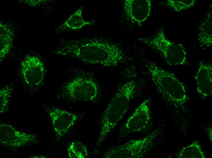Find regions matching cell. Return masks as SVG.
Instances as JSON below:
<instances>
[{
  "label": "cell",
  "instance_id": "1",
  "mask_svg": "<svg viewBox=\"0 0 212 158\" xmlns=\"http://www.w3.org/2000/svg\"><path fill=\"white\" fill-rule=\"evenodd\" d=\"M56 54L76 59L86 63L115 67L129 58L123 50L109 41L85 38L66 40L55 51Z\"/></svg>",
  "mask_w": 212,
  "mask_h": 158
},
{
  "label": "cell",
  "instance_id": "2",
  "mask_svg": "<svg viewBox=\"0 0 212 158\" xmlns=\"http://www.w3.org/2000/svg\"><path fill=\"white\" fill-rule=\"evenodd\" d=\"M157 90L165 102L177 110L187 111L188 97L185 84L173 74L151 61L145 64Z\"/></svg>",
  "mask_w": 212,
  "mask_h": 158
},
{
  "label": "cell",
  "instance_id": "3",
  "mask_svg": "<svg viewBox=\"0 0 212 158\" xmlns=\"http://www.w3.org/2000/svg\"><path fill=\"white\" fill-rule=\"evenodd\" d=\"M137 88L135 81H131L124 83L117 90L103 115L94 153L98 152L106 137L126 112L131 101L136 96Z\"/></svg>",
  "mask_w": 212,
  "mask_h": 158
},
{
  "label": "cell",
  "instance_id": "4",
  "mask_svg": "<svg viewBox=\"0 0 212 158\" xmlns=\"http://www.w3.org/2000/svg\"><path fill=\"white\" fill-rule=\"evenodd\" d=\"M142 43L159 52L171 66L183 65L186 62V53L182 44L172 41L166 37L164 27L147 37L139 38Z\"/></svg>",
  "mask_w": 212,
  "mask_h": 158
},
{
  "label": "cell",
  "instance_id": "5",
  "mask_svg": "<svg viewBox=\"0 0 212 158\" xmlns=\"http://www.w3.org/2000/svg\"><path fill=\"white\" fill-rule=\"evenodd\" d=\"M162 129L159 128L147 136L112 147L106 151L105 158H140L144 157L158 142Z\"/></svg>",
  "mask_w": 212,
  "mask_h": 158
},
{
  "label": "cell",
  "instance_id": "6",
  "mask_svg": "<svg viewBox=\"0 0 212 158\" xmlns=\"http://www.w3.org/2000/svg\"><path fill=\"white\" fill-rule=\"evenodd\" d=\"M71 99L77 101H92L97 96L98 87L93 80L77 77L68 82L65 87Z\"/></svg>",
  "mask_w": 212,
  "mask_h": 158
},
{
  "label": "cell",
  "instance_id": "7",
  "mask_svg": "<svg viewBox=\"0 0 212 158\" xmlns=\"http://www.w3.org/2000/svg\"><path fill=\"white\" fill-rule=\"evenodd\" d=\"M149 103L150 100L146 99L136 108L121 129L119 137L125 138L146 128L151 120Z\"/></svg>",
  "mask_w": 212,
  "mask_h": 158
},
{
  "label": "cell",
  "instance_id": "8",
  "mask_svg": "<svg viewBox=\"0 0 212 158\" xmlns=\"http://www.w3.org/2000/svg\"><path fill=\"white\" fill-rule=\"evenodd\" d=\"M37 136L17 130L8 123L0 125V143L2 145L19 147L37 141Z\"/></svg>",
  "mask_w": 212,
  "mask_h": 158
},
{
  "label": "cell",
  "instance_id": "9",
  "mask_svg": "<svg viewBox=\"0 0 212 158\" xmlns=\"http://www.w3.org/2000/svg\"><path fill=\"white\" fill-rule=\"evenodd\" d=\"M21 73L25 83L30 86L37 87L42 83L44 77V64L38 57L28 56L21 62Z\"/></svg>",
  "mask_w": 212,
  "mask_h": 158
},
{
  "label": "cell",
  "instance_id": "10",
  "mask_svg": "<svg viewBox=\"0 0 212 158\" xmlns=\"http://www.w3.org/2000/svg\"><path fill=\"white\" fill-rule=\"evenodd\" d=\"M122 8L126 18L134 25L140 26L150 15L151 2L150 0H125Z\"/></svg>",
  "mask_w": 212,
  "mask_h": 158
},
{
  "label": "cell",
  "instance_id": "11",
  "mask_svg": "<svg viewBox=\"0 0 212 158\" xmlns=\"http://www.w3.org/2000/svg\"><path fill=\"white\" fill-rule=\"evenodd\" d=\"M48 115L56 136L58 138L66 133L77 118L75 114L58 108L50 109Z\"/></svg>",
  "mask_w": 212,
  "mask_h": 158
},
{
  "label": "cell",
  "instance_id": "12",
  "mask_svg": "<svg viewBox=\"0 0 212 158\" xmlns=\"http://www.w3.org/2000/svg\"><path fill=\"white\" fill-rule=\"evenodd\" d=\"M196 90L201 98L205 99L212 93V66L200 61L195 77Z\"/></svg>",
  "mask_w": 212,
  "mask_h": 158
},
{
  "label": "cell",
  "instance_id": "13",
  "mask_svg": "<svg viewBox=\"0 0 212 158\" xmlns=\"http://www.w3.org/2000/svg\"><path fill=\"white\" fill-rule=\"evenodd\" d=\"M83 7L81 6L57 28L58 32L79 30L85 27L92 25L94 20H84L83 16Z\"/></svg>",
  "mask_w": 212,
  "mask_h": 158
},
{
  "label": "cell",
  "instance_id": "14",
  "mask_svg": "<svg viewBox=\"0 0 212 158\" xmlns=\"http://www.w3.org/2000/svg\"><path fill=\"white\" fill-rule=\"evenodd\" d=\"M198 40L201 46L208 48L212 44V9L207 14L200 25Z\"/></svg>",
  "mask_w": 212,
  "mask_h": 158
},
{
  "label": "cell",
  "instance_id": "15",
  "mask_svg": "<svg viewBox=\"0 0 212 158\" xmlns=\"http://www.w3.org/2000/svg\"><path fill=\"white\" fill-rule=\"evenodd\" d=\"M13 34L7 25L0 23V63L7 55L12 47Z\"/></svg>",
  "mask_w": 212,
  "mask_h": 158
},
{
  "label": "cell",
  "instance_id": "16",
  "mask_svg": "<svg viewBox=\"0 0 212 158\" xmlns=\"http://www.w3.org/2000/svg\"><path fill=\"white\" fill-rule=\"evenodd\" d=\"M179 158H205L203 149L197 141H194L188 146L183 147L178 156Z\"/></svg>",
  "mask_w": 212,
  "mask_h": 158
},
{
  "label": "cell",
  "instance_id": "17",
  "mask_svg": "<svg viewBox=\"0 0 212 158\" xmlns=\"http://www.w3.org/2000/svg\"><path fill=\"white\" fill-rule=\"evenodd\" d=\"M69 156L70 158H85L88 155L86 146L81 142H72L68 149Z\"/></svg>",
  "mask_w": 212,
  "mask_h": 158
},
{
  "label": "cell",
  "instance_id": "18",
  "mask_svg": "<svg viewBox=\"0 0 212 158\" xmlns=\"http://www.w3.org/2000/svg\"><path fill=\"white\" fill-rule=\"evenodd\" d=\"M12 90V87L10 85H7L0 89V114L3 113L7 110Z\"/></svg>",
  "mask_w": 212,
  "mask_h": 158
},
{
  "label": "cell",
  "instance_id": "19",
  "mask_svg": "<svg viewBox=\"0 0 212 158\" xmlns=\"http://www.w3.org/2000/svg\"><path fill=\"white\" fill-rule=\"evenodd\" d=\"M195 0H168L166 5L176 12L187 9L194 6Z\"/></svg>",
  "mask_w": 212,
  "mask_h": 158
},
{
  "label": "cell",
  "instance_id": "20",
  "mask_svg": "<svg viewBox=\"0 0 212 158\" xmlns=\"http://www.w3.org/2000/svg\"><path fill=\"white\" fill-rule=\"evenodd\" d=\"M208 132V137L210 140L212 142V129H210V130H208L207 132Z\"/></svg>",
  "mask_w": 212,
  "mask_h": 158
}]
</instances>
